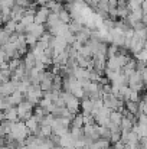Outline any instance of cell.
I'll return each instance as SVG.
<instances>
[{"instance_id": "obj_27", "label": "cell", "mask_w": 147, "mask_h": 149, "mask_svg": "<svg viewBox=\"0 0 147 149\" xmlns=\"http://www.w3.org/2000/svg\"><path fill=\"white\" fill-rule=\"evenodd\" d=\"M20 64H22V61L19 58H12V59H9V70L13 72V71H16L20 67Z\"/></svg>"}, {"instance_id": "obj_24", "label": "cell", "mask_w": 147, "mask_h": 149, "mask_svg": "<svg viewBox=\"0 0 147 149\" xmlns=\"http://www.w3.org/2000/svg\"><path fill=\"white\" fill-rule=\"evenodd\" d=\"M46 116V111H45V109L43 107H41V106H36L35 109H33V117H36L38 120H39V123L42 122V119Z\"/></svg>"}, {"instance_id": "obj_5", "label": "cell", "mask_w": 147, "mask_h": 149, "mask_svg": "<svg viewBox=\"0 0 147 149\" xmlns=\"http://www.w3.org/2000/svg\"><path fill=\"white\" fill-rule=\"evenodd\" d=\"M49 13H50V10H49L46 6H41L38 10H36V13H35V23H41V25H45L46 23V19H48Z\"/></svg>"}, {"instance_id": "obj_22", "label": "cell", "mask_w": 147, "mask_h": 149, "mask_svg": "<svg viewBox=\"0 0 147 149\" xmlns=\"http://www.w3.org/2000/svg\"><path fill=\"white\" fill-rule=\"evenodd\" d=\"M133 122L128 119V117H126V116H123V120H121V125H120V127H121V132H128V130H131V127H133Z\"/></svg>"}, {"instance_id": "obj_28", "label": "cell", "mask_w": 147, "mask_h": 149, "mask_svg": "<svg viewBox=\"0 0 147 149\" xmlns=\"http://www.w3.org/2000/svg\"><path fill=\"white\" fill-rule=\"evenodd\" d=\"M25 39H26L28 47H30V48H33V47L36 45V42H38V38H35V36L30 35V33H26V35H25Z\"/></svg>"}, {"instance_id": "obj_29", "label": "cell", "mask_w": 147, "mask_h": 149, "mask_svg": "<svg viewBox=\"0 0 147 149\" xmlns=\"http://www.w3.org/2000/svg\"><path fill=\"white\" fill-rule=\"evenodd\" d=\"M118 141H121V130H112L111 132V136H110V142L111 143H115Z\"/></svg>"}, {"instance_id": "obj_21", "label": "cell", "mask_w": 147, "mask_h": 149, "mask_svg": "<svg viewBox=\"0 0 147 149\" xmlns=\"http://www.w3.org/2000/svg\"><path fill=\"white\" fill-rule=\"evenodd\" d=\"M124 106H126V109H127L128 111H131V113H134V114L139 113V101L126 100V101H124Z\"/></svg>"}, {"instance_id": "obj_32", "label": "cell", "mask_w": 147, "mask_h": 149, "mask_svg": "<svg viewBox=\"0 0 147 149\" xmlns=\"http://www.w3.org/2000/svg\"><path fill=\"white\" fill-rule=\"evenodd\" d=\"M14 4H17V6H20V7L28 9V7L30 6V0H14Z\"/></svg>"}, {"instance_id": "obj_20", "label": "cell", "mask_w": 147, "mask_h": 149, "mask_svg": "<svg viewBox=\"0 0 147 149\" xmlns=\"http://www.w3.org/2000/svg\"><path fill=\"white\" fill-rule=\"evenodd\" d=\"M58 15H59V20H61L62 23H66V25H69V23H71L72 16H71V13H69V12L65 9V7H63V9H62V10H61Z\"/></svg>"}, {"instance_id": "obj_26", "label": "cell", "mask_w": 147, "mask_h": 149, "mask_svg": "<svg viewBox=\"0 0 147 149\" xmlns=\"http://www.w3.org/2000/svg\"><path fill=\"white\" fill-rule=\"evenodd\" d=\"M118 52H120V47H117V45L111 44V45H108V47H107V58L115 56Z\"/></svg>"}, {"instance_id": "obj_30", "label": "cell", "mask_w": 147, "mask_h": 149, "mask_svg": "<svg viewBox=\"0 0 147 149\" xmlns=\"http://www.w3.org/2000/svg\"><path fill=\"white\" fill-rule=\"evenodd\" d=\"M9 36H10V35H9L4 29L0 31V44H1V47H4V45L9 42Z\"/></svg>"}, {"instance_id": "obj_2", "label": "cell", "mask_w": 147, "mask_h": 149, "mask_svg": "<svg viewBox=\"0 0 147 149\" xmlns=\"http://www.w3.org/2000/svg\"><path fill=\"white\" fill-rule=\"evenodd\" d=\"M62 94H63V99H65V107L72 114L78 113L79 109H81V100L78 97H75L72 93H68V91H62Z\"/></svg>"}, {"instance_id": "obj_4", "label": "cell", "mask_w": 147, "mask_h": 149, "mask_svg": "<svg viewBox=\"0 0 147 149\" xmlns=\"http://www.w3.org/2000/svg\"><path fill=\"white\" fill-rule=\"evenodd\" d=\"M17 90V81H4V83H0V96L1 97H9L12 93H14Z\"/></svg>"}, {"instance_id": "obj_8", "label": "cell", "mask_w": 147, "mask_h": 149, "mask_svg": "<svg viewBox=\"0 0 147 149\" xmlns=\"http://www.w3.org/2000/svg\"><path fill=\"white\" fill-rule=\"evenodd\" d=\"M26 123V127L29 129V132L32 133V135H36V132L39 130V127H41V123H39V120L36 119V117H33V114L25 122Z\"/></svg>"}, {"instance_id": "obj_37", "label": "cell", "mask_w": 147, "mask_h": 149, "mask_svg": "<svg viewBox=\"0 0 147 149\" xmlns=\"http://www.w3.org/2000/svg\"><path fill=\"white\" fill-rule=\"evenodd\" d=\"M4 120V110H0V123Z\"/></svg>"}, {"instance_id": "obj_13", "label": "cell", "mask_w": 147, "mask_h": 149, "mask_svg": "<svg viewBox=\"0 0 147 149\" xmlns=\"http://www.w3.org/2000/svg\"><path fill=\"white\" fill-rule=\"evenodd\" d=\"M25 100V94L23 93H20L19 90H16L14 93H12L9 97H7V101H9V104L10 106H17L20 101H23Z\"/></svg>"}, {"instance_id": "obj_17", "label": "cell", "mask_w": 147, "mask_h": 149, "mask_svg": "<svg viewBox=\"0 0 147 149\" xmlns=\"http://www.w3.org/2000/svg\"><path fill=\"white\" fill-rule=\"evenodd\" d=\"M58 23H61V20H59V15H58V13L50 12V13H49V16H48V19H46V26H48V29L55 28Z\"/></svg>"}, {"instance_id": "obj_15", "label": "cell", "mask_w": 147, "mask_h": 149, "mask_svg": "<svg viewBox=\"0 0 147 149\" xmlns=\"http://www.w3.org/2000/svg\"><path fill=\"white\" fill-rule=\"evenodd\" d=\"M123 120V111L121 110H111L110 113V122L115 126H120Z\"/></svg>"}, {"instance_id": "obj_39", "label": "cell", "mask_w": 147, "mask_h": 149, "mask_svg": "<svg viewBox=\"0 0 147 149\" xmlns=\"http://www.w3.org/2000/svg\"><path fill=\"white\" fill-rule=\"evenodd\" d=\"M143 100H144V101L147 103V94H144V96H143Z\"/></svg>"}, {"instance_id": "obj_10", "label": "cell", "mask_w": 147, "mask_h": 149, "mask_svg": "<svg viewBox=\"0 0 147 149\" xmlns=\"http://www.w3.org/2000/svg\"><path fill=\"white\" fill-rule=\"evenodd\" d=\"M4 119L9 122H19V116H17V109L16 106H10L4 110Z\"/></svg>"}, {"instance_id": "obj_1", "label": "cell", "mask_w": 147, "mask_h": 149, "mask_svg": "<svg viewBox=\"0 0 147 149\" xmlns=\"http://www.w3.org/2000/svg\"><path fill=\"white\" fill-rule=\"evenodd\" d=\"M16 109H17V116H19V120H22V122H26L32 114H33V109H35V104H32L29 100H23V101H20L17 106H16Z\"/></svg>"}, {"instance_id": "obj_31", "label": "cell", "mask_w": 147, "mask_h": 149, "mask_svg": "<svg viewBox=\"0 0 147 149\" xmlns=\"http://www.w3.org/2000/svg\"><path fill=\"white\" fill-rule=\"evenodd\" d=\"M139 113H147V103L143 99L139 100Z\"/></svg>"}, {"instance_id": "obj_18", "label": "cell", "mask_w": 147, "mask_h": 149, "mask_svg": "<svg viewBox=\"0 0 147 149\" xmlns=\"http://www.w3.org/2000/svg\"><path fill=\"white\" fill-rule=\"evenodd\" d=\"M71 126H74V127H84V114L82 113H75L72 120H71Z\"/></svg>"}, {"instance_id": "obj_14", "label": "cell", "mask_w": 147, "mask_h": 149, "mask_svg": "<svg viewBox=\"0 0 147 149\" xmlns=\"http://www.w3.org/2000/svg\"><path fill=\"white\" fill-rule=\"evenodd\" d=\"M25 65H26V70H32L35 65H36V56L32 51H28L25 54V59H23Z\"/></svg>"}, {"instance_id": "obj_36", "label": "cell", "mask_w": 147, "mask_h": 149, "mask_svg": "<svg viewBox=\"0 0 147 149\" xmlns=\"http://www.w3.org/2000/svg\"><path fill=\"white\" fill-rule=\"evenodd\" d=\"M117 3H118V0H108V4L111 7H117Z\"/></svg>"}, {"instance_id": "obj_38", "label": "cell", "mask_w": 147, "mask_h": 149, "mask_svg": "<svg viewBox=\"0 0 147 149\" xmlns=\"http://www.w3.org/2000/svg\"><path fill=\"white\" fill-rule=\"evenodd\" d=\"M0 149H10L7 145H3V146H0Z\"/></svg>"}, {"instance_id": "obj_40", "label": "cell", "mask_w": 147, "mask_h": 149, "mask_svg": "<svg viewBox=\"0 0 147 149\" xmlns=\"http://www.w3.org/2000/svg\"><path fill=\"white\" fill-rule=\"evenodd\" d=\"M1 48H3V47H1V44H0V49H1Z\"/></svg>"}, {"instance_id": "obj_6", "label": "cell", "mask_w": 147, "mask_h": 149, "mask_svg": "<svg viewBox=\"0 0 147 149\" xmlns=\"http://www.w3.org/2000/svg\"><path fill=\"white\" fill-rule=\"evenodd\" d=\"M45 32H46V31H45V26L41 25V23H32L30 26H28V33L33 35V36L38 38V39H39Z\"/></svg>"}, {"instance_id": "obj_34", "label": "cell", "mask_w": 147, "mask_h": 149, "mask_svg": "<svg viewBox=\"0 0 147 149\" xmlns=\"http://www.w3.org/2000/svg\"><path fill=\"white\" fill-rule=\"evenodd\" d=\"M84 3L95 9V7H97V4H98V3H99V0H84Z\"/></svg>"}, {"instance_id": "obj_3", "label": "cell", "mask_w": 147, "mask_h": 149, "mask_svg": "<svg viewBox=\"0 0 147 149\" xmlns=\"http://www.w3.org/2000/svg\"><path fill=\"white\" fill-rule=\"evenodd\" d=\"M42 97H43V91H42L41 86H33V84L29 86V88L25 94V99L29 100L32 104H39Z\"/></svg>"}, {"instance_id": "obj_11", "label": "cell", "mask_w": 147, "mask_h": 149, "mask_svg": "<svg viewBox=\"0 0 147 149\" xmlns=\"http://www.w3.org/2000/svg\"><path fill=\"white\" fill-rule=\"evenodd\" d=\"M25 12H26V9H25V7H20V6L14 4V6L12 7L10 17H12L14 22H20V20H22V17H23V15H25Z\"/></svg>"}, {"instance_id": "obj_19", "label": "cell", "mask_w": 147, "mask_h": 149, "mask_svg": "<svg viewBox=\"0 0 147 149\" xmlns=\"http://www.w3.org/2000/svg\"><path fill=\"white\" fill-rule=\"evenodd\" d=\"M136 62H137L136 59H131V58H130V61L123 67V72H124L127 77H128L131 72H134V71H136Z\"/></svg>"}, {"instance_id": "obj_12", "label": "cell", "mask_w": 147, "mask_h": 149, "mask_svg": "<svg viewBox=\"0 0 147 149\" xmlns=\"http://www.w3.org/2000/svg\"><path fill=\"white\" fill-rule=\"evenodd\" d=\"M52 135H53L52 126H49V125H41V127H39V130L36 132L35 136H39V138H43V139H49Z\"/></svg>"}, {"instance_id": "obj_16", "label": "cell", "mask_w": 147, "mask_h": 149, "mask_svg": "<svg viewBox=\"0 0 147 149\" xmlns=\"http://www.w3.org/2000/svg\"><path fill=\"white\" fill-rule=\"evenodd\" d=\"M12 123H13V122H9V120H6V119L0 123V136H1V138H6V136L12 132Z\"/></svg>"}, {"instance_id": "obj_35", "label": "cell", "mask_w": 147, "mask_h": 149, "mask_svg": "<svg viewBox=\"0 0 147 149\" xmlns=\"http://www.w3.org/2000/svg\"><path fill=\"white\" fill-rule=\"evenodd\" d=\"M141 74V78H143V83H144V86H147V67L140 72Z\"/></svg>"}, {"instance_id": "obj_9", "label": "cell", "mask_w": 147, "mask_h": 149, "mask_svg": "<svg viewBox=\"0 0 147 149\" xmlns=\"http://www.w3.org/2000/svg\"><path fill=\"white\" fill-rule=\"evenodd\" d=\"M92 109H94V100L85 96V97L82 99V101H81L82 114H91V113H92Z\"/></svg>"}, {"instance_id": "obj_7", "label": "cell", "mask_w": 147, "mask_h": 149, "mask_svg": "<svg viewBox=\"0 0 147 149\" xmlns=\"http://www.w3.org/2000/svg\"><path fill=\"white\" fill-rule=\"evenodd\" d=\"M91 33H92V32L90 31V28H84V26H82V29H81L79 32L75 33V36H77V41H79L82 45H85V44L90 41Z\"/></svg>"}, {"instance_id": "obj_41", "label": "cell", "mask_w": 147, "mask_h": 149, "mask_svg": "<svg viewBox=\"0 0 147 149\" xmlns=\"http://www.w3.org/2000/svg\"><path fill=\"white\" fill-rule=\"evenodd\" d=\"M30 1H32V0H30Z\"/></svg>"}, {"instance_id": "obj_33", "label": "cell", "mask_w": 147, "mask_h": 149, "mask_svg": "<svg viewBox=\"0 0 147 149\" xmlns=\"http://www.w3.org/2000/svg\"><path fill=\"white\" fill-rule=\"evenodd\" d=\"M9 59H10V58L7 56V54L1 48V49H0V64H1V62H9Z\"/></svg>"}, {"instance_id": "obj_23", "label": "cell", "mask_w": 147, "mask_h": 149, "mask_svg": "<svg viewBox=\"0 0 147 149\" xmlns=\"http://www.w3.org/2000/svg\"><path fill=\"white\" fill-rule=\"evenodd\" d=\"M16 25H17V22H14L13 19H10V20H7L6 23H4V31L9 33V35H12V33H14L16 32Z\"/></svg>"}, {"instance_id": "obj_25", "label": "cell", "mask_w": 147, "mask_h": 149, "mask_svg": "<svg viewBox=\"0 0 147 149\" xmlns=\"http://www.w3.org/2000/svg\"><path fill=\"white\" fill-rule=\"evenodd\" d=\"M98 133H99V138H101V139H108V141H110L111 130H110L107 126H98Z\"/></svg>"}]
</instances>
